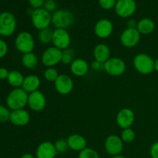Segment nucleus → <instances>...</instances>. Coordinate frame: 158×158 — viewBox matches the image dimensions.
<instances>
[{
    "label": "nucleus",
    "instance_id": "obj_1",
    "mask_svg": "<svg viewBox=\"0 0 158 158\" xmlns=\"http://www.w3.org/2000/svg\"><path fill=\"white\" fill-rule=\"evenodd\" d=\"M29 94L22 87L14 88L7 96L6 104L12 110L24 109L28 104Z\"/></svg>",
    "mask_w": 158,
    "mask_h": 158
},
{
    "label": "nucleus",
    "instance_id": "obj_2",
    "mask_svg": "<svg viewBox=\"0 0 158 158\" xmlns=\"http://www.w3.org/2000/svg\"><path fill=\"white\" fill-rule=\"evenodd\" d=\"M134 69L142 75H149L154 70V60L147 53H138L133 60Z\"/></svg>",
    "mask_w": 158,
    "mask_h": 158
},
{
    "label": "nucleus",
    "instance_id": "obj_3",
    "mask_svg": "<svg viewBox=\"0 0 158 158\" xmlns=\"http://www.w3.org/2000/svg\"><path fill=\"white\" fill-rule=\"evenodd\" d=\"M16 27V19L12 12H3L0 13V35L11 36L15 32Z\"/></svg>",
    "mask_w": 158,
    "mask_h": 158
},
{
    "label": "nucleus",
    "instance_id": "obj_4",
    "mask_svg": "<svg viewBox=\"0 0 158 158\" xmlns=\"http://www.w3.org/2000/svg\"><path fill=\"white\" fill-rule=\"evenodd\" d=\"M31 21L32 26L40 31L49 28L52 23V15L50 12L43 8L34 9L31 13Z\"/></svg>",
    "mask_w": 158,
    "mask_h": 158
},
{
    "label": "nucleus",
    "instance_id": "obj_5",
    "mask_svg": "<svg viewBox=\"0 0 158 158\" xmlns=\"http://www.w3.org/2000/svg\"><path fill=\"white\" fill-rule=\"evenodd\" d=\"M15 48L23 54L33 52L35 49V40L29 32H22L18 34L15 40Z\"/></svg>",
    "mask_w": 158,
    "mask_h": 158
},
{
    "label": "nucleus",
    "instance_id": "obj_6",
    "mask_svg": "<svg viewBox=\"0 0 158 158\" xmlns=\"http://www.w3.org/2000/svg\"><path fill=\"white\" fill-rule=\"evenodd\" d=\"M73 23V14L68 10H57L52 15V23L56 29H66L70 27Z\"/></svg>",
    "mask_w": 158,
    "mask_h": 158
},
{
    "label": "nucleus",
    "instance_id": "obj_7",
    "mask_svg": "<svg viewBox=\"0 0 158 158\" xmlns=\"http://www.w3.org/2000/svg\"><path fill=\"white\" fill-rule=\"evenodd\" d=\"M63 51L55 46H49L45 49L41 56V62L46 67H54L61 63Z\"/></svg>",
    "mask_w": 158,
    "mask_h": 158
},
{
    "label": "nucleus",
    "instance_id": "obj_8",
    "mask_svg": "<svg viewBox=\"0 0 158 158\" xmlns=\"http://www.w3.org/2000/svg\"><path fill=\"white\" fill-rule=\"evenodd\" d=\"M126 69L124 60L119 57H110L104 63V71L111 77H120L124 73Z\"/></svg>",
    "mask_w": 158,
    "mask_h": 158
},
{
    "label": "nucleus",
    "instance_id": "obj_9",
    "mask_svg": "<svg viewBox=\"0 0 158 158\" xmlns=\"http://www.w3.org/2000/svg\"><path fill=\"white\" fill-rule=\"evenodd\" d=\"M52 43L53 46L63 51L69 48L71 44V36L66 29H56L53 31Z\"/></svg>",
    "mask_w": 158,
    "mask_h": 158
},
{
    "label": "nucleus",
    "instance_id": "obj_10",
    "mask_svg": "<svg viewBox=\"0 0 158 158\" xmlns=\"http://www.w3.org/2000/svg\"><path fill=\"white\" fill-rule=\"evenodd\" d=\"M115 12L121 18L132 16L137 9V4L134 0H117L115 6Z\"/></svg>",
    "mask_w": 158,
    "mask_h": 158
},
{
    "label": "nucleus",
    "instance_id": "obj_11",
    "mask_svg": "<svg viewBox=\"0 0 158 158\" xmlns=\"http://www.w3.org/2000/svg\"><path fill=\"white\" fill-rule=\"evenodd\" d=\"M140 35L137 29L127 28L120 35V43L124 47L133 48L140 43Z\"/></svg>",
    "mask_w": 158,
    "mask_h": 158
},
{
    "label": "nucleus",
    "instance_id": "obj_12",
    "mask_svg": "<svg viewBox=\"0 0 158 158\" xmlns=\"http://www.w3.org/2000/svg\"><path fill=\"white\" fill-rule=\"evenodd\" d=\"M123 142L120 137L111 134L108 136L104 142V148L106 153L111 156L120 154L123 150Z\"/></svg>",
    "mask_w": 158,
    "mask_h": 158
},
{
    "label": "nucleus",
    "instance_id": "obj_13",
    "mask_svg": "<svg viewBox=\"0 0 158 158\" xmlns=\"http://www.w3.org/2000/svg\"><path fill=\"white\" fill-rule=\"evenodd\" d=\"M54 86L58 94L61 95H68L73 91L74 83L71 77L67 74H60L54 82Z\"/></svg>",
    "mask_w": 158,
    "mask_h": 158
},
{
    "label": "nucleus",
    "instance_id": "obj_14",
    "mask_svg": "<svg viewBox=\"0 0 158 158\" xmlns=\"http://www.w3.org/2000/svg\"><path fill=\"white\" fill-rule=\"evenodd\" d=\"M46 98L43 92L36 90L29 94L27 106L34 112H40L46 107Z\"/></svg>",
    "mask_w": 158,
    "mask_h": 158
},
{
    "label": "nucleus",
    "instance_id": "obj_15",
    "mask_svg": "<svg viewBox=\"0 0 158 158\" xmlns=\"http://www.w3.org/2000/svg\"><path fill=\"white\" fill-rule=\"evenodd\" d=\"M135 121V114L130 108H123L120 110L116 117V122L119 127L127 129L131 127Z\"/></svg>",
    "mask_w": 158,
    "mask_h": 158
},
{
    "label": "nucleus",
    "instance_id": "obj_16",
    "mask_svg": "<svg viewBox=\"0 0 158 158\" xmlns=\"http://www.w3.org/2000/svg\"><path fill=\"white\" fill-rule=\"evenodd\" d=\"M114 26L112 22L106 19H100L94 26V33L100 39L109 38L113 33Z\"/></svg>",
    "mask_w": 158,
    "mask_h": 158
},
{
    "label": "nucleus",
    "instance_id": "obj_17",
    "mask_svg": "<svg viewBox=\"0 0 158 158\" xmlns=\"http://www.w3.org/2000/svg\"><path fill=\"white\" fill-rule=\"evenodd\" d=\"M58 154L55 145L50 141H43L39 144L35 151L36 158H55Z\"/></svg>",
    "mask_w": 158,
    "mask_h": 158
},
{
    "label": "nucleus",
    "instance_id": "obj_18",
    "mask_svg": "<svg viewBox=\"0 0 158 158\" xmlns=\"http://www.w3.org/2000/svg\"><path fill=\"white\" fill-rule=\"evenodd\" d=\"M9 121L17 127H24L30 121V114L25 109L12 110Z\"/></svg>",
    "mask_w": 158,
    "mask_h": 158
},
{
    "label": "nucleus",
    "instance_id": "obj_19",
    "mask_svg": "<svg viewBox=\"0 0 158 158\" xmlns=\"http://www.w3.org/2000/svg\"><path fill=\"white\" fill-rule=\"evenodd\" d=\"M69 66L71 73L77 77H84L89 72V65L84 59H75Z\"/></svg>",
    "mask_w": 158,
    "mask_h": 158
},
{
    "label": "nucleus",
    "instance_id": "obj_20",
    "mask_svg": "<svg viewBox=\"0 0 158 158\" xmlns=\"http://www.w3.org/2000/svg\"><path fill=\"white\" fill-rule=\"evenodd\" d=\"M67 143L69 149L74 151L80 152L83 149L87 148V141L86 138L78 134H71L67 138Z\"/></svg>",
    "mask_w": 158,
    "mask_h": 158
},
{
    "label": "nucleus",
    "instance_id": "obj_21",
    "mask_svg": "<svg viewBox=\"0 0 158 158\" xmlns=\"http://www.w3.org/2000/svg\"><path fill=\"white\" fill-rule=\"evenodd\" d=\"M110 49L104 43H100L97 45L94 49V60L100 63H105L110 58Z\"/></svg>",
    "mask_w": 158,
    "mask_h": 158
},
{
    "label": "nucleus",
    "instance_id": "obj_22",
    "mask_svg": "<svg viewBox=\"0 0 158 158\" xmlns=\"http://www.w3.org/2000/svg\"><path fill=\"white\" fill-rule=\"evenodd\" d=\"M40 84H41V81H40V77L34 74H30L25 77L22 88L28 94H31V93L39 90Z\"/></svg>",
    "mask_w": 158,
    "mask_h": 158
},
{
    "label": "nucleus",
    "instance_id": "obj_23",
    "mask_svg": "<svg viewBox=\"0 0 158 158\" xmlns=\"http://www.w3.org/2000/svg\"><path fill=\"white\" fill-rule=\"evenodd\" d=\"M155 23L151 19L143 18L137 22V29L140 35H148L154 32Z\"/></svg>",
    "mask_w": 158,
    "mask_h": 158
},
{
    "label": "nucleus",
    "instance_id": "obj_24",
    "mask_svg": "<svg viewBox=\"0 0 158 158\" xmlns=\"http://www.w3.org/2000/svg\"><path fill=\"white\" fill-rule=\"evenodd\" d=\"M24 76L21 72L18 70L9 71L7 81L11 86L14 88H20L23 86L24 81Z\"/></svg>",
    "mask_w": 158,
    "mask_h": 158
},
{
    "label": "nucleus",
    "instance_id": "obj_25",
    "mask_svg": "<svg viewBox=\"0 0 158 158\" xmlns=\"http://www.w3.org/2000/svg\"><path fill=\"white\" fill-rule=\"evenodd\" d=\"M22 63L26 69H35L39 64L38 56L33 52L23 54V57H22Z\"/></svg>",
    "mask_w": 158,
    "mask_h": 158
},
{
    "label": "nucleus",
    "instance_id": "obj_26",
    "mask_svg": "<svg viewBox=\"0 0 158 158\" xmlns=\"http://www.w3.org/2000/svg\"><path fill=\"white\" fill-rule=\"evenodd\" d=\"M52 35H53V31L49 28L42 29L40 31L38 34L39 41L43 44H49L52 43Z\"/></svg>",
    "mask_w": 158,
    "mask_h": 158
},
{
    "label": "nucleus",
    "instance_id": "obj_27",
    "mask_svg": "<svg viewBox=\"0 0 158 158\" xmlns=\"http://www.w3.org/2000/svg\"><path fill=\"white\" fill-rule=\"evenodd\" d=\"M136 137L135 132L131 127L123 129L122 131L121 134H120V138L123 140V143H132Z\"/></svg>",
    "mask_w": 158,
    "mask_h": 158
},
{
    "label": "nucleus",
    "instance_id": "obj_28",
    "mask_svg": "<svg viewBox=\"0 0 158 158\" xmlns=\"http://www.w3.org/2000/svg\"><path fill=\"white\" fill-rule=\"evenodd\" d=\"M44 78L48 82H55L58 78L60 74L58 70L55 67H47L44 71Z\"/></svg>",
    "mask_w": 158,
    "mask_h": 158
},
{
    "label": "nucleus",
    "instance_id": "obj_29",
    "mask_svg": "<svg viewBox=\"0 0 158 158\" xmlns=\"http://www.w3.org/2000/svg\"><path fill=\"white\" fill-rule=\"evenodd\" d=\"M78 158H100L98 152L91 148H86L80 152Z\"/></svg>",
    "mask_w": 158,
    "mask_h": 158
},
{
    "label": "nucleus",
    "instance_id": "obj_30",
    "mask_svg": "<svg viewBox=\"0 0 158 158\" xmlns=\"http://www.w3.org/2000/svg\"><path fill=\"white\" fill-rule=\"evenodd\" d=\"M74 60H75L74 59V52L73 49L68 48V49L63 51L61 60L62 63L65 65H70Z\"/></svg>",
    "mask_w": 158,
    "mask_h": 158
},
{
    "label": "nucleus",
    "instance_id": "obj_31",
    "mask_svg": "<svg viewBox=\"0 0 158 158\" xmlns=\"http://www.w3.org/2000/svg\"><path fill=\"white\" fill-rule=\"evenodd\" d=\"M54 145L58 154H63L69 149L67 140H65V139H59L54 143Z\"/></svg>",
    "mask_w": 158,
    "mask_h": 158
},
{
    "label": "nucleus",
    "instance_id": "obj_32",
    "mask_svg": "<svg viewBox=\"0 0 158 158\" xmlns=\"http://www.w3.org/2000/svg\"><path fill=\"white\" fill-rule=\"evenodd\" d=\"M11 111L6 106L0 105V123H6L10 118Z\"/></svg>",
    "mask_w": 158,
    "mask_h": 158
},
{
    "label": "nucleus",
    "instance_id": "obj_33",
    "mask_svg": "<svg viewBox=\"0 0 158 158\" xmlns=\"http://www.w3.org/2000/svg\"><path fill=\"white\" fill-rule=\"evenodd\" d=\"M116 3H117L116 0H99V5L100 7L106 10L115 8Z\"/></svg>",
    "mask_w": 158,
    "mask_h": 158
},
{
    "label": "nucleus",
    "instance_id": "obj_34",
    "mask_svg": "<svg viewBox=\"0 0 158 158\" xmlns=\"http://www.w3.org/2000/svg\"><path fill=\"white\" fill-rule=\"evenodd\" d=\"M8 50H9V47L5 40L0 39V59L3 58L7 54Z\"/></svg>",
    "mask_w": 158,
    "mask_h": 158
},
{
    "label": "nucleus",
    "instance_id": "obj_35",
    "mask_svg": "<svg viewBox=\"0 0 158 158\" xmlns=\"http://www.w3.org/2000/svg\"><path fill=\"white\" fill-rule=\"evenodd\" d=\"M56 8V3L54 0H46L44 3V9L49 12H54Z\"/></svg>",
    "mask_w": 158,
    "mask_h": 158
},
{
    "label": "nucleus",
    "instance_id": "obj_36",
    "mask_svg": "<svg viewBox=\"0 0 158 158\" xmlns=\"http://www.w3.org/2000/svg\"><path fill=\"white\" fill-rule=\"evenodd\" d=\"M91 68H92L94 70L98 71V72L104 70V63H100V62L94 60V61L91 63Z\"/></svg>",
    "mask_w": 158,
    "mask_h": 158
},
{
    "label": "nucleus",
    "instance_id": "obj_37",
    "mask_svg": "<svg viewBox=\"0 0 158 158\" xmlns=\"http://www.w3.org/2000/svg\"><path fill=\"white\" fill-rule=\"evenodd\" d=\"M29 5L33 8L34 9H40L44 5V0H29Z\"/></svg>",
    "mask_w": 158,
    "mask_h": 158
},
{
    "label": "nucleus",
    "instance_id": "obj_38",
    "mask_svg": "<svg viewBox=\"0 0 158 158\" xmlns=\"http://www.w3.org/2000/svg\"><path fill=\"white\" fill-rule=\"evenodd\" d=\"M150 154L151 158H158V141L152 144L150 150Z\"/></svg>",
    "mask_w": 158,
    "mask_h": 158
},
{
    "label": "nucleus",
    "instance_id": "obj_39",
    "mask_svg": "<svg viewBox=\"0 0 158 158\" xmlns=\"http://www.w3.org/2000/svg\"><path fill=\"white\" fill-rule=\"evenodd\" d=\"M9 71L5 67H0V80H7Z\"/></svg>",
    "mask_w": 158,
    "mask_h": 158
},
{
    "label": "nucleus",
    "instance_id": "obj_40",
    "mask_svg": "<svg viewBox=\"0 0 158 158\" xmlns=\"http://www.w3.org/2000/svg\"><path fill=\"white\" fill-rule=\"evenodd\" d=\"M137 22L134 19H129L127 22V28H131V29H137Z\"/></svg>",
    "mask_w": 158,
    "mask_h": 158
},
{
    "label": "nucleus",
    "instance_id": "obj_41",
    "mask_svg": "<svg viewBox=\"0 0 158 158\" xmlns=\"http://www.w3.org/2000/svg\"><path fill=\"white\" fill-rule=\"evenodd\" d=\"M21 158H35V157H34L32 154H29V153H26V154H24L22 155Z\"/></svg>",
    "mask_w": 158,
    "mask_h": 158
},
{
    "label": "nucleus",
    "instance_id": "obj_42",
    "mask_svg": "<svg viewBox=\"0 0 158 158\" xmlns=\"http://www.w3.org/2000/svg\"><path fill=\"white\" fill-rule=\"evenodd\" d=\"M154 70L158 72V59L154 60Z\"/></svg>",
    "mask_w": 158,
    "mask_h": 158
},
{
    "label": "nucleus",
    "instance_id": "obj_43",
    "mask_svg": "<svg viewBox=\"0 0 158 158\" xmlns=\"http://www.w3.org/2000/svg\"><path fill=\"white\" fill-rule=\"evenodd\" d=\"M111 158H126L124 157V156L121 155V154H117V155H115V156H112V157Z\"/></svg>",
    "mask_w": 158,
    "mask_h": 158
}]
</instances>
